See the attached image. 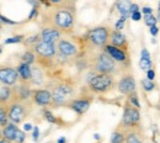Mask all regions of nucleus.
Here are the masks:
<instances>
[{
  "instance_id": "de8ad7c7",
  "label": "nucleus",
  "mask_w": 160,
  "mask_h": 143,
  "mask_svg": "<svg viewBox=\"0 0 160 143\" xmlns=\"http://www.w3.org/2000/svg\"><path fill=\"white\" fill-rule=\"evenodd\" d=\"M57 143H67V138H65V137H59Z\"/></svg>"
},
{
  "instance_id": "f257e3e1",
  "label": "nucleus",
  "mask_w": 160,
  "mask_h": 143,
  "mask_svg": "<svg viewBox=\"0 0 160 143\" xmlns=\"http://www.w3.org/2000/svg\"><path fill=\"white\" fill-rule=\"evenodd\" d=\"M54 6L43 14V27H53L62 35H70L75 27V11L73 3L53 1Z\"/></svg>"
},
{
  "instance_id": "4c0bfd02",
  "label": "nucleus",
  "mask_w": 160,
  "mask_h": 143,
  "mask_svg": "<svg viewBox=\"0 0 160 143\" xmlns=\"http://www.w3.org/2000/svg\"><path fill=\"white\" fill-rule=\"evenodd\" d=\"M40 138V127L38 126H35L33 130H32V141L33 142H37Z\"/></svg>"
},
{
  "instance_id": "dca6fc26",
  "label": "nucleus",
  "mask_w": 160,
  "mask_h": 143,
  "mask_svg": "<svg viewBox=\"0 0 160 143\" xmlns=\"http://www.w3.org/2000/svg\"><path fill=\"white\" fill-rule=\"evenodd\" d=\"M110 44L126 52H128L129 49V42L127 40V36L122 31H117L115 28L111 31V35H110Z\"/></svg>"
},
{
  "instance_id": "9d476101",
  "label": "nucleus",
  "mask_w": 160,
  "mask_h": 143,
  "mask_svg": "<svg viewBox=\"0 0 160 143\" xmlns=\"http://www.w3.org/2000/svg\"><path fill=\"white\" fill-rule=\"evenodd\" d=\"M103 51L116 62L117 64H120L122 68H129L131 65V57H129V52H126V51H122L117 47H113L111 46L110 43L106 44L103 47Z\"/></svg>"
},
{
  "instance_id": "a18cd8bd",
  "label": "nucleus",
  "mask_w": 160,
  "mask_h": 143,
  "mask_svg": "<svg viewBox=\"0 0 160 143\" xmlns=\"http://www.w3.org/2000/svg\"><path fill=\"white\" fill-rule=\"evenodd\" d=\"M23 130L27 132V131H31V130H33V126L31 125V123H25L23 125Z\"/></svg>"
},
{
  "instance_id": "c756f323",
  "label": "nucleus",
  "mask_w": 160,
  "mask_h": 143,
  "mask_svg": "<svg viewBox=\"0 0 160 143\" xmlns=\"http://www.w3.org/2000/svg\"><path fill=\"white\" fill-rule=\"evenodd\" d=\"M144 18V23H145V26H148L149 28L150 27H153V26H157V23H158V19H157V16L153 14V15H145V16H143Z\"/></svg>"
},
{
  "instance_id": "473e14b6",
  "label": "nucleus",
  "mask_w": 160,
  "mask_h": 143,
  "mask_svg": "<svg viewBox=\"0 0 160 143\" xmlns=\"http://www.w3.org/2000/svg\"><path fill=\"white\" fill-rule=\"evenodd\" d=\"M22 40H25V36L23 35H18V36H14V37H9L6 38L4 43L5 44H12V43H20L22 42Z\"/></svg>"
},
{
  "instance_id": "bb28decb",
  "label": "nucleus",
  "mask_w": 160,
  "mask_h": 143,
  "mask_svg": "<svg viewBox=\"0 0 160 143\" xmlns=\"http://www.w3.org/2000/svg\"><path fill=\"white\" fill-rule=\"evenodd\" d=\"M140 85H142V89L145 91V93H152V91H154L155 89H157V83L155 82H150V80H148L147 78H143L142 80H140Z\"/></svg>"
},
{
  "instance_id": "49530a36",
  "label": "nucleus",
  "mask_w": 160,
  "mask_h": 143,
  "mask_svg": "<svg viewBox=\"0 0 160 143\" xmlns=\"http://www.w3.org/2000/svg\"><path fill=\"white\" fill-rule=\"evenodd\" d=\"M157 19H158V22H160V1L158 3V14H157Z\"/></svg>"
},
{
  "instance_id": "b1692460",
  "label": "nucleus",
  "mask_w": 160,
  "mask_h": 143,
  "mask_svg": "<svg viewBox=\"0 0 160 143\" xmlns=\"http://www.w3.org/2000/svg\"><path fill=\"white\" fill-rule=\"evenodd\" d=\"M9 123V105L0 104V127L4 128Z\"/></svg>"
},
{
  "instance_id": "aec40b11",
  "label": "nucleus",
  "mask_w": 160,
  "mask_h": 143,
  "mask_svg": "<svg viewBox=\"0 0 160 143\" xmlns=\"http://www.w3.org/2000/svg\"><path fill=\"white\" fill-rule=\"evenodd\" d=\"M19 73L20 82L22 83H30L31 82V74H32V65H28L26 63H21L20 65L16 68Z\"/></svg>"
},
{
  "instance_id": "79ce46f5",
  "label": "nucleus",
  "mask_w": 160,
  "mask_h": 143,
  "mask_svg": "<svg viewBox=\"0 0 160 143\" xmlns=\"http://www.w3.org/2000/svg\"><path fill=\"white\" fill-rule=\"evenodd\" d=\"M138 11H140L139 5L137 3H132V5H131V15L134 14V13H138Z\"/></svg>"
},
{
  "instance_id": "58836bf2",
  "label": "nucleus",
  "mask_w": 160,
  "mask_h": 143,
  "mask_svg": "<svg viewBox=\"0 0 160 143\" xmlns=\"http://www.w3.org/2000/svg\"><path fill=\"white\" fill-rule=\"evenodd\" d=\"M140 13H142L143 16H145V15H153V8L152 6H143L140 9Z\"/></svg>"
},
{
  "instance_id": "864d4df0",
  "label": "nucleus",
  "mask_w": 160,
  "mask_h": 143,
  "mask_svg": "<svg viewBox=\"0 0 160 143\" xmlns=\"http://www.w3.org/2000/svg\"><path fill=\"white\" fill-rule=\"evenodd\" d=\"M0 53H1V46H0Z\"/></svg>"
},
{
  "instance_id": "f8f14e48",
  "label": "nucleus",
  "mask_w": 160,
  "mask_h": 143,
  "mask_svg": "<svg viewBox=\"0 0 160 143\" xmlns=\"http://www.w3.org/2000/svg\"><path fill=\"white\" fill-rule=\"evenodd\" d=\"M92 100L94 99H92L91 95H81L79 98H74L72 101L67 105V107L70 109L72 111H74L78 115H84L90 109Z\"/></svg>"
},
{
  "instance_id": "a211bd4d",
  "label": "nucleus",
  "mask_w": 160,
  "mask_h": 143,
  "mask_svg": "<svg viewBox=\"0 0 160 143\" xmlns=\"http://www.w3.org/2000/svg\"><path fill=\"white\" fill-rule=\"evenodd\" d=\"M46 80L44 78V72L42 69L40 64H33L32 65V74H31V85H36V86H40L42 85Z\"/></svg>"
},
{
  "instance_id": "20e7f679",
  "label": "nucleus",
  "mask_w": 160,
  "mask_h": 143,
  "mask_svg": "<svg viewBox=\"0 0 160 143\" xmlns=\"http://www.w3.org/2000/svg\"><path fill=\"white\" fill-rule=\"evenodd\" d=\"M118 127L128 131V130H142V117H140L139 109L132 106L128 101L124 102L123 114Z\"/></svg>"
},
{
  "instance_id": "09e8293b",
  "label": "nucleus",
  "mask_w": 160,
  "mask_h": 143,
  "mask_svg": "<svg viewBox=\"0 0 160 143\" xmlns=\"http://www.w3.org/2000/svg\"><path fill=\"white\" fill-rule=\"evenodd\" d=\"M0 143H14V142H10V141H8L5 138H0Z\"/></svg>"
},
{
  "instance_id": "a878e982",
  "label": "nucleus",
  "mask_w": 160,
  "mask_h": 143,
  "mask_svg": "<svg viewBox=\"0 0 160 143\" xmlns=\"http://www.w3.org/2000/svg\"><path fill=\"white\" fill-rule=\"evenodd\" d=\"M21 61H22V63H26L28 65H33L37 61V57L32 49H28V51L23 52V54L21 56Z\"/></svg>"
},
{
  "instance_id": "c03bdc74",
  "label": "nucleus",
  "mask_w": 160,
  "mask_h": 143,
  "mask_svg": "<svg viewBox=\"0 0 160 143\" xmlns=\"http://www.w3.org/2000/svg\"><path fill=\"white\" fill-rule=\"evenodd\" d=\"M131 18H132V20L133 21H140L142 20V18H143V15H142V13H140V11H138V13L132 14V15H131Z\"/></svg>"
},
{
  "instance_id": "ddd939ff",
  "label": "nucleus",
  "mask_w": 160,
  "mask_h": 143,
  "mask_svg": "<svg viewBox=\"0 0 160 143\" xmlns=\"http://www.w3.org/2000/svg\"><path fill=\"white\" fill-rule=\"evenodd\" d=\"M20 82L19 73L15 68L8 65H0V84L6 86H15Z\"/></svg>"
},
{
  "instance_id": "9b49d317",
  "label": "nucleus",
  "mask_w": 160,
  "mask_h": 143,
  "mask_svg": "<svg viewBox=\"0 0 160 143\" xmlns=\"http://www.w3.org/2000/svg\"><path fill=\"white\" fill-rule=\"evenodd\" d=\"M33 90L31 89L30 83L19 82L12 86V100L11 101H31Z\"/></svg>"
},
{
  "instance_id": "3c124183",
  "label": "nucleus",
  "mask_w": 160,
  "mask_h": 143,
  "mask_svg": "<svg viewBox=\"0 0 160 143\" xmlns=\"http://www.w3.org/2000/svg\"><path fill=\"white\" fill-rule=\"evenodd\" d=\"M0 138H2V128L0 127Z\"/></svg>"
},
{
  "instance_id": "6ab92c4d",
  "label": "nucleus",
  "mask_w": 160,
  "mask_h": 143,
  "mask_svg": "<svg viewBox=\"0 0 160 143\" xmlns=\"http://www.w3.org/2000/svg\"><path fill=\"white\" fill-rule=\"evenodd\" d=\"M19 130L20 128L18 127V125H15V123L12 122H9L2 128V138L15 143V138H16V135H18V131Z\"/></svg>"
},
{
  "instance_id": "393cba45",
  "label": "nucleus",
  "mask_w": 160,
  "mask_h": 143,
  "mask_svg": "<svg viewBox=\"0 0 160 143\" xmlns=\"http://www.w3.org/2000/svg\"><path fill=\"white\" fill-rule=\"evenodd\" d=\"M126 142V131L117 127L111 133V143H124Z\"/></svg>"
},
{
  "instance_id": "6e6552de",
  "label": "nucleus",
  "mask_w": 160,
  "mask_h": 143,
  "mask_svg": "<svg viewBox=\"0 0 160 143\" xmlns=\"http://www.w3.org/2000/svg\"><path fill=\"white\" fill-rule=\"evenodd\" d=\"M32 51L35 52L37 59H44L47 62H52L53 58L57 56V44L40 41L36 46H33Z\"/></svg>"
},
{
  "instance_id": "1a4fd4ad",
  "label": "nucleus",
  "mask_w": 160,
  "mask_h": 143,
  "mask_svg": "<svg viewBox=\"0 0 160 143\" xmlns=\"http://www.w3.org/2000/svg\"><path fill=\"white\" fill-rule=\"evenodd\" d=\"M116 88H117V91L122 94V95H131L132 93L137 91V83L134 79V75L131 73V72H127V73H123L121 75V78L118 79V82L116 84Z\"/></svg>"
},
{
  "instance_id": "5701e85b",
  "label": "nucleus",
  "mask_w": 160,
  "mask_h": 143,
  "mask_svg": "<svg viewBox=\"0 0 160 143\" xmlns=\"http://www.w3.org/2000/svg\"><path fill=\"white\" fill-rule=\"evenodd\" d=\"M131 5H132V1H128V0H121L116 3V8L121 16L127 19L131 16Z\"/></svg>"
},
{
  "instance_id": "423d86ee",
  "label": "nucleus",
  "mask_w": 160,
  "mask_h": 143,
  "mask_svg": "<svg viewBox=\"0 0 160 143\" xmlns=\"http://www.w3.org/2000/svg\"><path fill=\"white\" fill-rule=\"evenodd\" d=\"M31 101H11L9 104V121L15 125L22 123L32 112Z\"/></svg>"
},
{
  "instance_id": "ea45409f",
  "label": "nucleus",
  "mask_w": 160,
  "mask_h": 143,
  "mask_svg": "<svg viewBox=\"0 0 160 143\" xmlns=\"http://www.w3.org/2000/svg\"><path fill=\"white\" fill-rule=\"evenodd\" d=\"M149 33L153 36V38H155V37L158 36V33H159V27H158V26L150 27V28H149Z\"/></svg>"
},
{
  "instance_id": "37998d69",
  "label": "nucleus",
  "mask_w": 160,
  "mask_h": 143,
  "mask_svg": "<svg viewBox=\"0 0 160 143\" xmlns=\"http://www.w3.org/2000/svg\"><path fill=\"white\" fill-rule=\"evenodd\" d=\"M0 21L1 22H4V23H8V25H15L16 22L12 20H10V19H8V18H5V16H2L1 14H0Z\"/></svg>"
},
{
  "instance_id": "5fc2aeb1",
  "label": "nucleus",
  "mask_w": 160,
  "mask_h": 143,
  "mask_svg": "<svg viewBox=\"0 0 160 143\" xmlns=\"http://www.w3.org/2000/svg\"><path fill=\"white\" fill-rule=\"evenodd\" d=\"M98 143H101V142H98Z\"/></svg>"
},
{
  "instance_id": "c9c22d12",
  "label": "nucleus",
  "mask_w": 160,
  "mask_h": 143,
  "mask_svg": "<svg viewBox=\"0 0 160 143\" xmlns=\"http://www.w3.org/2000/svg\"><path fill=\"white\" fill-rule=\"evenodd\" d=\"M145 74H147V77H145V78H147L148 80H150V82H155V77H157V72H155V69H154V68H152V69H149V70H148V72H147Z\"/></svg>"
},
{
  "instance_id": "7ed1b4c3",
  "label": "nucleus",
  "mask_w": 160,
  "mask_h": 143,
  "mask_svg": "<svg viewBox=\"0 0 160 143\" xmlns=\"http://www.w3.org/2000/svg\"><path fill=\"white\" fill-rule=\"evenodd\" d=\"M88 67L91 72L96 74H110L115 77L120 73L121 65L117 64L102 49L98 53H94L90 57V59H88Z\"/></svg>"
},
{
  "instance_id": "e433bc0d",
  "label": "nucleus",
  "mask_w": 160,
  "mask_h": 143,
  "mask_svg": "<svg viewBox=\"0 0 160 143\" xmlns=\"http://www.w3.org/2000/svg\"><path fill=\"white\" fill-rule=\"evenodd\" d=\"M140 59H152V56H150V52L143 47L142 48V52H140Z\"/></svg>"
},
{
  "instance_id": "7c9ffc66",
  "label": "nucleus",
  "mask_w": 160,
  "mask_h": 143,
  "mask_svg": "<svg viewBox=\"0 0 160 143\" xmlns=\"http://www.w3.org/2000/svg\"><path fill=\"white\" fill-rule=\"evenodd\" d=\"M139 68L143 72H148L149 69L153 68V62L152 59H139Z\"/></svg>"
},
{
  "instance_id": "f704fd0d",
  "label": "nucleus",
  "mask_w": 160,
  "mask_h": 143,
  "mask_svg": "<svg viewBox=\"0 0 160 143\" xmlns=\"http://www.w3.org/2000/svg\"><path fill=\"white\" fill-rule=\"evenodd\" d=\"M26 141V133L25 131L19 130L18 131V135H16V138H15V143H25Z\"/></svg>"
},
{
  "instance_id": "f3484780",
  "label": "nucleus",
  "mask_w": 160,
  "mask_h": 143,
  "mask_svg": "<svg viewBox=\"0 0 160 143\" xmlns=\"http://www.w3.org/2000/svg\"><path fill=\"white\" fill-rule=\"evenodd\" d=\"M40 36L41 41L47 42V43H54V44H57L62 38V33L53 27H42Z\"/></svg>"
},
{
  "instance_id": "4be33fe9",
  "label": "nucleus",
  "mask_w": 160,
  "mask_h": 143,
  "mask_svg": "<svg viewBox=\"0 0 160 143\" xmlns=\"http://www.w3.org/2000/svg\"><path fill=\"white\" fill-rule=\"evenodd\" d=\"M12 100V88L0 84V104H10Z\"/></svg>"
},
{
  "instance_id": "8fccbe9b",
  "label": "nucleus",
  "mask_w": 160,
  "mask_h": 143,
  "mask_svg": "<svg viewBox=\"0 0 160 143\" xmlns=\"http://www.w3.org/2000/svg\"><path fill=\"white\" fill-rule=\"evenodd\" d=\"M94 138H95L96 141H99L101 137H100V135H99V133H95V135H94Z\"/></svg>"
},
{
  "instance_id": "a19ab883",
  "label": "nucleus",
  "mask_w": 160,
  "mask_h": 143,
  "mask_svg": "<svg viewBox=\"0 0 160 143\" xmlns=\"http://www.w3.org/2000/svg\"><path fill=\"white\" fill-rule=\"evenodd\" d=\"M37 13H38V8H37V4L32 8V10H31V13H30V16H28V20H32L35 16H37Z\"/></svg>"
},
{
  "instance_id": "39448f33",
  "label": "nucleus",
  "mask_w": 160,
  "mask_h": 143,
  "mask_svg": "<svg viewBox=\"0 0 160 143\" xmlns=\"http://www.w3.org/2000/svg\"><path fill=\"white\" fill-rule=\"evenodd\" d=\"M115 77L110 74H96L94 73L88 80L89 90L92 94H106L115 86Z\"/></svg>"
},
{
  "instance_id": "c85d7f7f",
  "label": "nucleus",
  "mask_w": 160,
  "mask_h": 143,
  "mask_svg": "<svg viewBox=\"0 0 160 143\" xmlns=\"http://www.w3.org/2000/svg\"><path fill=\"white\" fill-rule=\"evenodd\" d=\"M127 101L129 102L132 106H134V107H137V109H140L139 95H138L137 91H134V93H132L131 95H128V96H127Z\"/></svg>"
},
{
  "instance_id": "72a5a7b5",
  "label": "nucleus",
  "mask_w": 160,
  "mask_h": 143,
  "mask_svg": "<svg viewBox=\"0 0 160 143\" xmlns=\"http://www.w3.org/2000/svg\"><path fill=\"white\" fill-rule=\"evenodd\" d=\"M126 21H127V18L121 16L120 19L117 20V22L115 23V30H117V31L123 30V28H124V25H126Z\"/></svg>"
},
{
  "instance_id": "2f4dec72",
  "label": "nucleus",
  "mask_w": 160,
  "mask_h": 143,
  "mask_svg": "<svg viewBox=\"0 0 160 143\" xmlns=\"http://www.w3.org/2000/svg\"><path fill=\"white\" fill-rule=\"evenodd\" d=\"M43 116H44L46 121H48L49 123H57V119L51 110H43Z\"/></svg>"
},
{
  "instance_id": "412c9836",
  "label": "nucleus",
  "mask_w": 160,
  "mask_h": 143,
  "mask_svg": "<svg viewBox=\"0 0 160 143\" xmlns=\"http://www.w3.org/2000/svg\"><path fill=\"white\" fill-rule=\"evenodd\" d=\"M124 143H144L142 130H128L126 131V142Z\"/></svg>"
},
{
  "instance_id": "4468645a",
  "label": "nucleus",
  "mask_w": 160,
  "mask_h": 143,
  "mask_svg": "<svg viewBox=\"0 0 160 143\" xmlns=\"http://www.w3.org/2000/svg\"><path fill=\"white\" fill-rule=\"evenodd\" d=\"M78 47L75 43H73L72 41L67 40V38H60L58 43H57V56H60L63 58H73L78 56Z\"/></svg>"
},
{
  "instance_id": "603ef678",
  "label": "nucleus",
  "mask_w": 160,
  "mask_h": 143,
  "mask_svg": "<svg viewBox=\"0 0 160 143\" xmlns=\"http://www.w3.org/2000/svg\"><path fill=\"white\" fill-rule=\"evenodd\" d=\"M152 43H153V44H155V43H157V40H155V38H153V40H152Z\"/></svg>"
},
{
  "instance_id": "f03ea898",
  "label": "nucleus",
  "mask_w": 160,
  "mask_h": 143,
  "mask_svg": "<svg viewBox=\"0 0 160 143\" xmlns=\"http://www.w3.org/2000/svg\"><path fill=\"white\" fill-rule=\"evenodd\" d=\"M51 91H52V106L67 107V105L74 99V95L77 93V83L72 79H62L53 84Z\"/></svg>"
},
{
  "instance_id": "0eeeda50",
  "label": "nucleus",
  "mask_w": 160,
  "mask_h": 143,
  "mask_svg": "<svg viewBox=\"0 0 160 143\" xmlns=\"http://www.w3.org/2000/svg\"><path fill=\"white\" fill-rule=\"evenodd\" d=\"M111 31H112V30H111L108 26L101 25V26H96V27L89 30L85 37H86V41L89 42L91 46L103 48V47H105L106 44H108V42H110Z\"/></svg>"
},
{
  "instance_id": "2eb2a0df",
  "label": "nucleus",
  "mask_w": 160,
  "mask_h": 143,
  "mask_svg": "<svg viewBox=\"0 0 160 143\" xmlns=\"http://www.w3.org/2000/svg\"><path fill=\"white\" fill-rule=\"evenodd\" d=\"M32 102L41 107L52 106V91L49 89H36L32 94Z\"/></svg>"
},
{
  "instance_id": "cd10ccee",
  "label": "nucleus",
  "mask_w": 160,
  "mask_h": 143,
  "mask_svg": "<svg viewBox=\"0 0 160 143\" xmlns=\"http://www.w3.org/2000/svg\"><path fill=\"white\" fill-rule=\"evenodd\" d=\"M40 41H41L40 35H33V36H30V37H27L26 40H23V43H25L26 47H28V48L32 49L33 46H36Z\"/></svg>"
}]
</instances>
